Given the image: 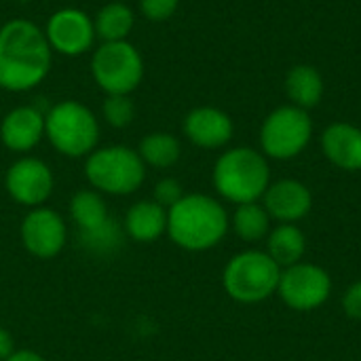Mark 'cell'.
Listing matches in <instances>:
<instances>
[{"label": "cell", "mask_w": 361, "mask_h": 361, "mask_svg": "<svg viewBox=\"0 0 361 361\" xmlns=\"http://www.w3.org/2000/svg\"><path fill=\"white\" fill-rule=\"evenodd\" d=\"M53 51L44 30L30 19H11L0 27V89L23 93L51 72Z\"/></svg>", "instance_id": "obj_1"}, {"label": "cell", "mask_w": 361, "mask_h": 361, "mask_svg": "<svg viewBox=\"0 0 361 361\" xmlns=\"http://www.w3.org/2000/svg\"><path fill=\"white\" fill-rule=\"evenodd\" d=\"M231 218L224 205L203 192L184 195L167 209V235L186 252H207L228 233Z\"/></svg>", "instance_id": "obj_2"}, {"label": "cell", "mask_w": 361, "mask_h": 361, "mask_svg": "<svg viewBox=\"0 0 361 361\" xmlns=\"http://www.w3.org/2000/svg\"><path fill=\"white\" fill-rule=\"evenodd\" d=\"M216 192L235 203H256L271 184V167L260 150L237 146L222 152L212 171Z\"/></svg>", "instance_id": "obj_3"}, {"label": "cell", "mask_w": 361, "mask_h": 361, "mask_svg": "<svg viewBox=\"0 0 361 361\" xmlns=\"http://www.w3.org/2000/svg\"><path fill=\"white\" fill-rule=\"evenodd\" d=\"M44 137L59 154L82 159L99 144V121L89 106L63 99L44 112Z\"/></svg>", "instance_id": "obj_4"}, {"label": "cell", "mask_w": 361, "mask_h": 361, "mask_svg": "<svg viewBox=\"0 0 361 361\" xmlns=\"http://www.w3.org/2000/svg\"><path fill=\"white\" fill-rule=\"evenodd\" d=\"M85 176L93 190L110 197H127L142 188L146 165L135 148L123 144L102 146L87 157Z\"/></svg>", "instance_id": "obj_5"}, {"label": "cell", "mask_w": 361, "mask_h": 361, "mask_svg": "<svg viewBox=\"0 0 361 361\" xmlns=\"http://www.w3.org/2000/svg\"><path fill=\"white\" fill-rule=\"evenodd\" d=\"M281 267L262 250H243L235 254L222 273L224 292L241 305H258L277 294Z\"/></svg>", "instance_id": "obj_6"}, {"label": "cell", "mask_w": 361, "mask_h": 361, "mask_svg": "<svg viewBox=\"0 0 361 361\" xmlns=\"http://www.w3.org/2000/svg\"><path fill=\"white\" fill-rule=\"evenodd\" d=\"M91 76L106 95H131L144 78L142 53L129 40L102 42L91 55Z\"/></svg>", "instance_id": "obj_7"}, {"label": "cell", "mask_w": 361, "mask_h": 361, "mask_svg": "<svg viewBox=\"0 0 361 361\" xmlns=\"http://www.w3.org/2000/svg\"><path fill=\"white\" fill-rule=\"evenodd\" d=\"M313 137V118L309 110L294 104L275 108L260 127V148L264 157L290 161L298 157Z\"/></svg>", "instance_id": "obj_8"}, {"label": "cell", "mask_w": 361, "mask_h": 361, "mask_svg": "<svg viewBox=\"0 0 361 361\" xmlns=\"http://www.w3.org/2000/svg\"><path fill=\"white\" fill-rule=\"evenodd\" d=\"M277 294L294 311H315L332 294L330 273L313 262H298L281 271Z\"/></svg>", "instance_id": "obj_9"}, {"label": "cell", "mask_w": 361, "mask_h": 361, "mask_svg": "<svg viewBox=\"0 0 361 361\" xmlns=\"http://www.w3.org/2000/svg\"><path fill=\"white\" fill-rule=\"evenodd\" d=\"M19 237L27 254L40 260H51L59 256L68 243V224L59 212L40 205L23 216Z\"/></svg>", "instance_id": "obj_10"}, {"label": "cell", "mask_w": 361, "mask_h": 361, "mask_svg": "<svg viewBox=\"0 0 361 361\" xmlns=\"http://www.w3.org/2000/svg\"><path fill=\"white\" fill-rule=\"evenodd\" d=\"M44 36L51 44V51L63 57L85 55L97 40L93 19L74 6L55 11L44 25Z\"/></svg>", "instance_id": "obj_11"}, {"label": "cell", "mask_w": 361, "mask_h": 361, "mask_svg": "<svg viewBox=\"0 0 361 361\" xmlns=\"http://www.w3.org/2000/svg\"><path fill=\"white\" fill-rule=\"evenodd\" d=\"M4 186L15 203L34 209L44 205L53 195L55 176L42 159L21 157L6 169Z\"/></svg>", "instance_id": "obj_12"}, {"label": "cell", "mask_w": 361, "mask_h": 361, "mask_svg": "<svg viewBox=\"0 0 361 361\" xmlns=\"http://www.w3.org/2000/svg\"><path fill=\"white\" fill-rule=\"evenodd\" d=\"M262 207L271 220H277L279 224H296L313 209V195L300 180L286 178L269 184L262 197Z\"/></svg>", "instance_id": "obj_13"}, {"label": "cell", "mask_w": 361, "mask_h": 361, "mask_svg": "<svg viewBox=\"0 0 361 361\" xmlns=\"http://www.w3.org/2000/svg\"><path fill=\"white\" fill-rule=\"evenodd\" d=\"M184 135L188 137L190 144L205 148V150H216L224 148L235 133L233 118L214 106H199L192 108L184 116Z\"/></svg>", "instance_id": "obj_14"}, {"label": "cell", "mask_w": 361, "mask_h": 361, "mask_svg": "<svg viewBox=\"0 0 361 361\" xmlns=\"http://www.w3.org/2000/svg\"><path fill=\"white\" fill-rule=\"evenodd\" d=\"M44 137V112L36 106H17L0 123V140L11 152L25 154Z\"/></svg>", "instance_id": "obj_15"}, {"label": "cell", "mask_w": 361, "mask_h": 361, "mask_svg": "<svg viewBox=\"0 0 361 361\" xmlns=\"http://www.w3.org/2000/svg\"><path fill=\"white\" fill-rule=\"evenodd\" d=\"M326 159L345 171L361 169V129L353 123H332L322 133Z\"/></svg>", "instance_id": "obj_16"}, {"label": "cell", "mask_w": 361, "mask_h": 361, "mask_svg": "<svg viewBox=\"0 0 361 361\" xmlns=\"http://www.w3.org/2000/svg\"><path fill=\"white\" fill-rule=\"evenodd\" d=\"M123 231L135 243H152L167 233V209L154 199H142L127 209Z\"/></svg>", "instance_id": "obj_17"}, {"label": "cell", "mask_w": 361, "mask_h": 361, "mask_svg": "<svg viewBox=\"0 0 361 361\" xmlns=\"http://www.w3.org/2000/svg\"><path fill=\"white\" fill-rule=\"evenodd\" d=\"M307 252V237L296 224H277L267 237V254L281 267H294L302 262Z\"/></svg>", "instance_id": "obj_18"}, {"label": "cell", "mask_w": 361, "mask_h": 361, "mask_svg": "<svg viewBox=\"0 0 361 361\" xmlns=\"http://www.w3.org/2000/svg\"><path fill=\"white\" fill-rule=\"evenodd\" d=\"M286 93L294 106L302 110L315 108L324 97V78L319 70L309 63L294 66L286 76Z\"/></svg>", "instance_id": "obj_19"}, {"label": "cell", "mask_w": 361, "mask_h": 361, "mask_svg": "<svg viewBox=\"0 0 361 361\" xmlns=\"http://www.w3.org/2000/svg\"><path fill=\"white\" fill-rule=\"evenodd\" d=\"M93 25H95V36L102 42L127 40L135 25V15L131 6H127L125 2H108L95 13Z\"/></svg>", "instance_id": "obj_20"}, {"label": "cell", "mask_w": 361, "mask_h": 361, "mask_svg": "<svg viewBox=\"0 0 361 361\" xmlns=\"http://www.w3.org/2000/svg\"><path fill=\"white\" fill-rule=\"evenodd\" d=\"M70 218L78 226V233L102 226L110 218L104 195L93 188H82L74 192V197L70 199Z\"/></svg>", "instance_id": "obj_21"}, {"label": "cell", "mask_w": 361, "mask_h": 361, "mask_svg": "<svg viewBox=\"0 0 361 361\" xmlns=\"http://www.w3.org/2000/svg\"><path fill=\"white\" fill-rule=\"evenodd\" d=\"M137 154L142 157L146 167L154 169H169L180 161L182 146L180 140L165 131H154L142 137L137 146Z\"/></svg>", "instance_id": "obj_22"}, {"label": "cell", "mask_w": 361, "mask_h": 361, "mask_svg": "<svg viewBox=\"0 0 361 361\" xmlns=\"http://www.w3.org/2000/svg\"><path fill=\"white\" fill-rule=\"evenodd\" d=\"M231 228L241 241L258 243L267 239L271 233V216L258 201L243 203V205H237L235 214L231 216Z\"/></svg>", "instance_id": "obj_23"}, {"label": "cell", "mask_w": 361, "mask_h": 361, "mask_svg": "<svg viewBox=\"0 0 361 361\" xmlns=\"http://www.w3.org/2000/svg\"><path fill=\"white\" fill-rule=\"evenodd\" d=\"M78 241L93 256H112L121 250L125 241V231L123 224H118L114 218H108L102 226L78 233Z\"/></svg>", "instance_id": "obj_24"}, {"label": "cell", "mask_w": 361, "mask_h": 361, "mask_svg": "<svg viewBox=\"0 0 361 361\" xmlns=\"http://www.w3.org/2000/svg\"><path fill=\"white\" fill-rule=\"evenodd\" d=\"M104 121L114 129H125L135 118V104L129 95H106L102 104Z\"/></svg>", "instance_id": "obj_25"}, {"label": "cell", "mask_w": 361, "mask_h": 361, "mask_svg": "<svg viewBox=\"0 0 361 361\" xmlns=\"http://www.w3.org/2000/svg\"><path fill=\"white\" fill-rule=\"evenodd\" d=\"M180 0H140V13L148 21H167L178 11Z\"/></svg>", "instance_id": "obj_26"}, {"label": "cell", "mask_w": 361, "mask_h": 361, "mask_svg": "<svg viewBox=\"0 0 361 361\" xmlns=\"http://www.w3.org/2000/svg\"><path fill=\"white\" fill-rule=\"evenodd\" d=\"M184 195H186V192H184L182 184H180L176 178H163V180H159L157 186H154V201H157L159 205H163L165 209L173 207Z\"/></svg>", "instance_id": "obj_27"}, {"label": "cell", "mask_w": 361, "mask_h": 361, "mask_svg": "<svg viewBox=\"0 0 361 361\" xmlns=\"http://www.w3.org/2000/svg\"><path fill=\"white\" fill-rule=\"evenodd\" d=\"M343 309L351 319L361 322V279L355 281L343 296Z\"/></svg>", "instance_id": "obj_28"}, {"label": "cell", "mask_w": 361, "mask_h": 361, "mask_svg": "<svg viewBox=\"0 0 361 361\" xmlns=\"http://www.w3.org/2000/svg\"><path fill=\"white\" fill-rule=\"evenodd\" d=\"M15 351H17V347H15L13 334L6 328L0 326V361H6Z\"/></svg>", "instance_id": "obj_29"}, {"label": "cell", "mask_w": 361, "mask_h": 361, "mask_svg": "<svg viewBox=\"0 0 361 361\" xmlns=\"http://www.w3.org/2000/svg\"><path fill=\"white\" fill-rule=\"evenodd\" d=\"M6 361H47L40 353L32 351V349H17Z\"/></svg>", "instance_id": "obj_30"}]
</instances>
